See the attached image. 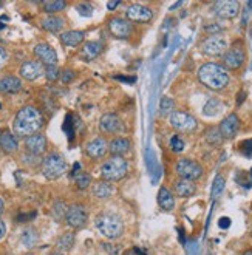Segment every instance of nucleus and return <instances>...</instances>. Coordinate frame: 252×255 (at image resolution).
Returning <instances> with one entry per match:
<instances>
[{"label":"nucleus","instance_id":"1","mask_svg":"<svg viewBox=\"0 0 252 255\" xmlns=\"http://www.w3.org/2000/svg\"><path fill=\"white\" fill-rule=\"evenodd\" d=\"M43 124H45V119H43L42 112L34 106H25L17 112L16 118H14L12 130L16 136L28 138L31 134L39 133Z\"/></svg>","mask_w":252,"mask_h":255},{"label":"nucleus","instance_id":"2","mask_svg":"<svg viewBox=\"0 0 252 255\" xmlns=\"http://www.w3.org/2000/svg\"><path fill=\"white\" fill-rule=\"evenodd\" d=\"M198 79L204 87L211 90H223L229 84V73L223 65L209 62L198 70Z\"/></svg>","mask_w":252,"mask_h":255},{"label":"nucleus","instance_id":"3","mask_svg":"<svg viewBox=\"0 0 252 255\" xmlns=\"http://www.w3.org/2000/svg\"><path fill=\"white\" fill-rule=\"evenodd\" d=\"M96 228L107 240H112L113 242V240H118L123 235L124 223L118 214L106 212V214H101L96 218Z\"/></svg>","mask_w":252,"mask_h":255},{"label":"nucleus","instance_id":"4","mask_svg":"<svg viewBox=\"0 0 252 255\" xmlns=\"http://www.w3.org/2000/svg\"><path fill=\"white\" fill-rule=\"evenodd\" d=\"M128 166L123 156H112L101 166V178L104 181H120L127 175Z\"/></svg>","mask_w":252,"mask_h":255},{"label":"nucleus","instance_id":"5","mask_svg":"<svg viewBox=\"0 0 252 255\" xmlns=\"http://www.w3.org/2000/svg\"><path fill=\"white\" fill-rule=\"evenodd\" d=\"M67 170V162L59 153H50L42 161V175L47 179L61 178Z\"/></svg>","mask_w":252,"mask_h":255},{"label":"nucleus","instance_id":"6","mask_svg":"<svg viewBox=\"0 0 252 255\" xmlns=\"http://www.w3.org/2000/svg\"><path fill=\"white\" fill-rule=\"evenodd\" d=\"M175 172L181 179H187V181H197L203 176V167L194 159L183 158L176 162Z\"/></svg>","mask_w":252,"mask_h":255},{"label":"nucleus","instance_id":"7","mask_svg":"<svg viewBox=\"0 0 252 255\" xmlns=\"http://www.w3.org/2000/svg\"><path fill=\"white\" fill-rule=\"evenodd\" d=\"M170 126L181 133H192L195 131L198 127V121L197 119L189 115L187 112H173L170 115Z\"/></svg>","mask_w":252,"mask_h":255},{"label":"nucleus","instance_id":"8","mask_svg":"<svg viewBox=\"0 0 252 255\" xmlns=\"http://www.w3.org/2000/svg\"><path fill=\"white\" fill-rule=\"evenodd\" d=\"M246 59V53L242 43H235L234 47H231L229 50H226V53L223 54V67L226 70H239Z\"/></svg>","mask_w":252,"mask_h":255},{"label":"nucleus","instance_id":"9","mask_svg":"<svg viewBox=\"0 0 252 255\" xmlns=\"http://www.w3.org/2000/svg\"><path fill=\"white\" fill-rule=\"evenodd\" d=\"M88 221V212L82 204H71L67 209L65 223L73 229H81L84 228Z\"/></svg>","mask_w":252,"mask_h":255},{"label":"nucleus","instance_id":"10","mask_svg":"<svg viewBox=\"0 0 252 255\" xmlns=\"http://www.w3.org/2000/svg\"><path fill=\"white\" fill-rule=\"evenodd\" d=\"M228 50V42L225 37H221L218 34H214L211 37H207L203 43H201V51L206 56L211 57H217V56H223Z\"/></svg>","mask_w":252,"mask_h":255},{"label":"nucleus","instance_id":"11","mask_svg":"<svg viewBox=\"0 0 252 255\" xmlns=\"http://www.w3.org/2000/svg\"><path fill=\"white\" fill-rule=\"evenodd\" d=\"M99 128L106 134H120L124 131V124L118 115L106 113V115H102L101 121H99Z\"/></svg>","mask_w":252,"mask_h":255},{"label":"nucleus","instance_id":"12","mask_svg":"<svg viewBox=\"0 0 252 255\" xmlns=\"http://www.w3.org/2000/svg\"><path fill=\"white\" fill-rule=\"evenodd\" d=\"M33 51H34V56L39 59L43 67H53L57 64V53L51 45H48L45 42L37 43Z\"/></svg>","mask_w":252,"mask_h":255},{"label":"nucleus","instance_id":"13","mask_svg":"<svg viewBox=\"0 0 252 255\" xmlns=\"http://www.w3.org/2000/svg\"><path fill=\"white\" fill-rule=\"evenodd\" d=\"M214 12L218 17L223 19H234L240 12V3L237 0H218L214 5Z\"/></svg>","mask_w":252,"mask_h":255},{"label":"nucleus","instance_id":"14","mask_svg":"<svg viewBox=\"0 0 252 255\" xmlns=\"http://www.w3.org/2000/svg\"><path fill=\"white\" fill-rule=\"evenodd\" d=\"M126 17L128 22H138V23H147L153 19V12L150 8L142 5H130L126 9Z\"/></svg>","mask_w":252,"mask_h":255},{"label":"nucleus","instance_id":"15","mask_svg":"<svg viewBox=\"0 0 252 255\" xmlns=\"http://www.w3.org/2000/svg\"><path fill=\"white\" fill-rule=\"evenodd\" d=\"M218 130H220V134H221V138H223V139L235 138V134L239 133V130H240L239 116H237L235 113H231L229 116H226L223 121H221Z\"/></svg>","mask_w":252,"mask_h":255},{"label":"nucleus","instance_id":"16","mask_svg":"<svg viewBox=\"0 0 252 255\" xmlns=\"http://www.w3.org/2000/svg\"><path fill=\"white\" fill-rule=\"evenodd\" d=\"M25 148L29 155L33 156H39L47 150V138L45 134L42 133H36L31 134V136L25 138Z\"/></svg>","mask_w":252,"mask_h":255},{"label":"nucleus","instance_id":"17","mask_svg":"<svg viewBox=\"0 0 252 255\" xmlns=\"http://www.w3.org/2000/svg\"><path fill=\"white\" fill-rule=\"evenodd\" d=\"M109 31L116 39H127L131 34V23L123 17H113L109 22Z\"/></svg>","mask_w":252,"mask_h":255},{"label":"nucleus","instance_id":"18","mask_svg":"<svg viewBox=\"0 0 252 255\" xmlns=\"http://www.w3.org/2000/svg\"><path fill=\"white\" fill-rule=\"evenodd\" d=\"M43 74V65L37 61H25L20 65V76L25 81H36L39 76Z\"/></svg>","mask_w":252,"mask_h":255},{"label":"nucleus","instance_id":"19","mask_svg":"<svg viewBox=\"0 0 252 255\" xmlns=\"http://www.w3.org/2000/svg\"><path fill=\"white\" fill-rule=\"evenodd\" d=\"M109 144L104 138H95L85 145V153L90 156L92 159H99L107 153Z\"/></svg>","mask_w":252,"mask_h":255},{"label":"nucleus","instance_id":"20","mask_svg":"<svg viewBox=\"0 0 252 255\" xmlns=\"http://www.w3.org/2000/svg\"><path fill=\"white\" fill-rule=\"evenodd\" d=\"M0 150L5 153H16L19 150L17 136L9 130H3L0 133Z\"/></svg>","mask_w":252,"mask_h":255},{"label":"nucleus","instance_id":"21","mask_svg":"<svg viewBox=\"0 0 252 255\" xmlns=\"http://www.w3.org/2000/svg\"><path fill=\"white\" fill-rule=\"evenodd\" d=\"M104 50V45L98 40H93V42H87L84 43V47L81 48V57L84 61L90 62V61H95V59L102 53Z\"/></svg>","mask_w":252,"mask_h":255},{"label":"nucleus","instance_id":"22","mask_svg":"<svg viewBox=\"0 0 252 255\" xmlns=\"http://www.w3.org/2000/svg\"><path fill=\"white\" fill-rule=\"evenodd\" d=\"M22 90V81L16 76H5L0 79V93L14 95Z\"/></svg>","mask_w":252,"mask_h":255},{"label":"nucleus","instance_id":"23","mask_svg":"<svg viewBox=\"0 0 252 255\" xmlns=\"http://www.w3.org/2000/svg\"><path fill=\"white\" fill-rule=\"evenodd\" d=\"M130 147H131V142H130L127 138L118 136V138H115V139L109 144V152H110L113 156H123V155H126V153L130 152Z\"/></svg>","mask_w":252,"mask_h":255},{"label":"nucleus","instance_id":"24","mask_svg":"<svg viewBox=\"0 0 252 255\" xmlns=\"http://www.w3.org/2000/svg\"><path fill=\"white\" fill-rule=\"evenodd\" d=\"M173 189L175 193L181 198H189L197 192V186L194 181H187V179H181V178L173 183Z\"/></svg>","mask_w":252,"mask_h":255},{"label":"nucleus","instance_id":"25","mask_svg":"<svg viewBox=\"0 0 252 255\" xmlns=\"http://www.w3.org/2000/svg\"><path fill=\"white\" fill-rule=\"evenodd\" d=\"M85 39L84 31H78V29H71V31H65L61 34V42L65 47H78Z\"/></svg>","mask_w":252,"mask_h":255},{"label":"nucleus","instance_id":"26","mask_svg":"<svg viewBox=\"0 0 252 255\" xmlns=\"http://www.w3.org/2000/svg\"><path fill=\"white\" fill-rule=\"evenodd\" d=\"M158 204L159 207L162 209V211H173V207H175V198H173V195L169 189L166 187H161L159 192H158Z\"/></svg>","mask_w":252,"mask_h":255},{"label":"nucleus","instance_id":"27","mask_svg":"<svg viewBox=\"0 0 252 255\" xmlns=\"http://www.w3.org/2000/svg\"><path fill=\"white\" fill-rule=\"evenodd\" d=\"M75 240H76V237H75V234L73 232H65V234H62L61 237L57 238V242H56V248H57V252H67V251H70L73 246H75Z\"/></svg>","mask_w":252,"mask_h":255},{"label":"nucleus","instance_id":"28","mask_svg":"<svg viewBox=\"0 0 252 255\" xmlns=\"http://www.w3.org/2000/svg\"><path fill=\"white\" fill-rule=\"evenodd\" d=\"M65 25V20L61 17V16H48L45 20L42 22V28L47 29L50 33H57L61 31Z\"/></svg>","mask_w":252,"mask_h":255},{"label":"nucleus","instance_id":"29","mask_svg":"<svg viewBox=\"0 0 252 255\" xmlns=\"http://www.w3.org/2000/svg\"><path fill=\"white\" fill-rule=\"evenodd\" d=\"M93 195L99 200H107L113 195V186L109 181H101L96 183L93 187Z\"/></svg>","mask_w":252,"mask_h":255},{"label":"nucleus","instance_id":"30","mask_svg":"<svg viewBox=\"0 0 252 255\" xmlns=\"http://www.w3.org/2000/svg\"><path fill=\"white\" fill-rule=\"evenodd\" d=\"M67 209H68V206H67L64 201H61V200L54 201V204H53V209H51L53 218H54L56 221H59V223H61V221H65Z\"/></svg>","mask_w":252,"mask_h":255},{"label":"nucleus","instance_id":"31","mask_svg":"<svg viewBox=\"0 0 252 255\" xmlns=\"http://www.w3.org/2000/svg\"><path fill=\"white\" fill-rule=\"evenodd\" d=\"M67 8V2L64 0H50V2L43 3V11L54 16V12H61L62 9Z\"/></svg>","mask_w":252,"mask_h":255},{"label":"nucleus","instance_id":"32","mask_svg":"<svg viewBox=\"0 0 252 255\" xmlns=\"http://www.w3.org/2000/svg\"><path fill=\"white\" fill-rule=\"evenodd\" d=\"M204 136H206V141L209 142V144H212V145H218V144H221V141H223V138H221V134H220L218 127L207 128L206 133H204Z\"/></svg>","mask_w":252,"mask_h":255},{"label":"nucleus","instance_id":"33","mask_svg":"<svg viewBox=\"0 0 252 255\" xmlns=\"http://www.w3.org/2000/svg\"><path fill=\"white\" fill-rule=\"evenodd\" d=\"M75 184H76L78 189L85 190L88 186L92 184V176L88 173H85V172H79V173L75 175Z\"/></svg>","mask_w":252,"mask_h":255},{"label":"nucleus","instance_id":"34","mask_svg":"<svg viewBox=\"0 0 252 255\" xmlns=\"http://www.w3.org/2000/svg\"><path fill=\"white\" fill-rule=\"evenodd\" d=\"M173 107H175L173 99H170V98L164 96V98L161 99V102H159V113H161L162 116L172 115V113H173Z\"/></svg>","mask_w":252,"mask_h":255},{"label":"nucleus","instance_id":"35","mask_svg":"<svg viewBox=\"0 0 252 255\" xmlns=\"http://www.w3.org/2000/svg\"><path fill=\"white\" fill-rule=\"evenodd\" d=\"M221 107H223V106H221V102L218 99H211L204 106V115H207V116H215L221 110Z\"/></svg>","mask_w":252,"mask_h":255},{"label":"nucleus","instance_id":"36","mask_svg":"<svg viewBox=\"0 0 252 255\" xmlns=\"http://www.w3.org/2000/svg\"><path fill=\"white\" fill-rule=\"evenodd\" d=\"M22 242L25 246L31 248L37 243V232L34 229H26L22 235Z\"/></svg>","mask_w":252,"mask_h":255},{"label":"nucleus","instance_id":"37","mask_svg":"<svg viewBox=\"0 0 252 255\" xmlns=\"http://www.w3.org/2000/svg\"><path fill=\"white\" fill-rule=\"evenodd\" d=\"M225 189V178L221 175H217L215 179H214V186H212V197L215 198L217 195H220Z\"/></svg>","mask_w":252,"mask_h":255},{"label":"nucleus","instance_id":"38","mask_svg":"<svg viewBox=\"0 0 252 255\" xmlns=\"http://www.w3.org/2000/svg\"><path fill=\"white\" fill-rule=\"evenodd\" d=\"M43 71H45V78H47V81H50V82L57 81V79H59V76H61V71H59L57 65L45 67V68H43Z\"/></svg>","mask_w":252,"mask_h":255},{"label":"nucleus","instance_id":"39","mask_svg":"<svg viewBox=\"0 0 252 255\" xmlns=\"http://www.w3.org/2000/svg\"><path fill=\"white\" fill-rule=\"evenodd\" d=\"M170 148L173 150L175 153H180L184 150V141L180 136H172L170 139Z\"/></svg>","mask_w":252,"mask_h":255},{"label":"nucleus","instance_id":"40","mask_svg":"<svg viewBox=\"0 0 252 255\" xmlns=\"http://www.w3.org/2000/svg\"><path fill=\"white\" fill-rule=\"evenodd\" d=\"M61 81L64 82V84H70L73 79L76 78V73H75V70H70V68H67V70H64V71H61Z\"/></svg>","mask_w":252,"mask_h":255},{"label":"nucleus","instance_id":"41","mask_svg":"<svg viewBox=\"0 0 252 255\" xmlns=\"http://www.w3.org/2000/svg\"><path fill=\"white\" fill-rule=\"evenodd\" d=\"M76 9L79 11L81 16H85V17H90L93 12V6L88 3H79V5H76Z\"/></svg>","mask_w":252,"mask_h":255},{"label":"nucleus","instance_id":"42","mask_svg":"<svg viewBox=\"0 0 252 255\" xmlns=\"http://www.w3.org/2000/svg\"><path fill=\"white\" fill-rule=\"evenodd\" d=\"M101 246L104 248V251L109 252L110 255H120V252H121V246H118V245H112V243H101Z\"/></svg>","mask_w":252,"mask_h":255},{"label":"nucleus","instance_id":"43","mask_svg":"<svg viewBox=\"0 0 252 255\" xmlns=\"http://www.w3.org/2000/svg\"><path fill=\"white\" fill-rule=\"evenodd\" d=\"M242 150H243V152L246 153V155H252V139H248V141H243L242 142Z\"/></svg>","mask_w":252,"mask_h":255},{"label":"nucleus","instance_id":"44","mask_svg":"<svg viewBox=\"0 0 252 255\" xmlns=\"http://www.w3.org/2000/svg\"><path fill=\"white\" fill-rule=\"evenodd\" d=\"M8 61V51L3 48V47H0V68H2Z\"/></svg>","mask_w":252,"mask_h":255},{"label":"nucleus","instance_id":"45","mask_svg":"<svg viewBox=\"0 0 252 255\" xmlns=\"http://www.w3.org/2000/svg\"><path fill=\"white\" fill-rule=\"evenodd\" d=\"M206 31H207V33H211V34H214V33L221 31V26H218L217 23H212V25H209V26H206Z\"/></svg>","mask_w":252,"mask_h":255},{"label":"nucleus","instance_id":"46","mask_svg":"<svg viewBox=\"0 0 252 255\" xmlns=\"http://www.w3.org/2000/svg\"><path fill=\"white\" fill-rule=\"evenodd\" d=\"M6 234V226H5V223L0 220V240H2Z\"/></svg>","mask_w":252,"mask_h":255},{"label":"nucleus","instance_id":"47","mask_svg":"<svg viewBox=\"0 0 252 255\" xmlns=\"http://www.w3.org/2000/svg\"><path fill=\"white\" fill-rule=\"evenodd\" d=\"M229 223H231V220H229V218H221V220H220V228L226 229V228L229 226Z\"/></svg>","mask_w":252,"mask_h":255},{"label":"nucleus","instance_id":"48","mask_svg":"<svg viewBox=\"0 0 252 255\" xmlns=\"http://www.w3.org/2000/svg\"><path fill=\"white\" fill-rule=\"evenodd\" d=\"M120 3H121L120 0H115V2H110V3H107V8H109V9H115V8H116L118 5H120Z\"/></svg>","mask_w":252,"mask_h":255},{"label":"nucleus","instance_id":"49","mask_svg":"<svg viewBox=\"0 0 252 255\" xmlns=\"http://www.w3.org/2000/svg\"><path fill=\"white\" fill-rule=\"evenodd\" d=\"M3 209H5V203H3V200L0 198V215L3 214Z\"/></svg>","mask_w":252,"mask_h":255},{"label":"nucleus","instance_id":"50","mask_svg":"<svg viewBox=\"0 0 252 255\" xmlns=\"http://www.w3.org/2000/svg\"><path fill=\"white\" fill-rule=\"evenodd\" d=\"M180 5H183V2H178V3H175V5L172 6V9H175V8H178V6H180Z\"/></svg>","mask_w":252,"mask_h":255},{"label":"nucleus","instance_id":"51","mask_svg":"<svg viewBox=\"0 0 252 255\" xmlns=\"http://www.w3.org/2000/svg\"><path fill=\"white\" fill-rule=\"evenodd\" d=\"M50 255H65V254H62V252H57V251H56V252H51Z\"/></svg>","mask_w":252,"mask_h":255},{"label":"nucleus","instance_id":"52","mask_svg":"<svg viewBox=\"0 0 252 255\" xmlns=\"http://www.w3.org/2000/svg\"><path fill=\"white\" fill-rule=\"evenodd\" d=\"M243 255H252V251H248V252H245Z\"/></svg>","mask_w":252,"mask_h":255},{"label":"nucleus","instance_id":"53","mask_svg":"<svg viewBox=\"0 0 252 255\" xmlns=\"http://www.w3.org/2000/svg\"><path fill=\"white\" fill-rule=\"evenodd\" d=\"M25 255H33V254H25Z\"/></svg>","mask_w":252,"mask_h":255},{"label":"nucleus","instance_id":"54","mask_svg":"<svg viewBox=\"0 0 252 255\" xmlns=\"http://www.w3.org/2000/svg\"><path fill=\"white\" fill-rule=\"evenodd\" d=\"M0 133H2V130H0Z\"/></svg>","mask_w":252,"mask_h":255}]
</instances>
